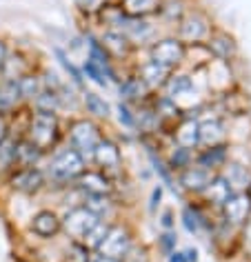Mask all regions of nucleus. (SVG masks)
I'll return each instance as SVG.
<instances>
[{
	"label": "nucleus",
	"mask_w": 251,
	"mask_h": 262,
	"mask_svg": "<svg viewBox=\"0 0 251 262\" xmlns=\"http://www.w3.org/2000/svg\"><path fill=\"white\" fill-rule=\"evenodd\" d=\"M58 140V120L49 111H38L29 124V142L40 151H47Z\"/></svg>",
	"instance_id": "nucleus-1"
},
{
	"label": "nucleus",
	"mask_w": 251,
	"mask_h": 262,
	"mask_svg": "<svg viewBox=\"0 0 251 262\" xmlns=\"http://www.w3.org/2000/svg\"><path fill=\"white\" fill-rule=\"evenodd\" d=\"M82 171H85V160H82V154H78L76 149H62V151L51 160V167H49L51 178L60 180V182L74 180Z\"/></svg>",
	"instance_id": "nucleus-2"
},
{
	"label": "nucleus",
	"mask_w": 251,
	"mask_h": 262,
	"mask_svg": "<svg viewBox=\"0 0 251 262\" xmlns=\"http://www.w3.org/2000/svg\"><path fill=\"white\" fill-rule=\"evenodd\" d=\"M98 222H100V218H98L96 213H91L87 207H78L67 213V218L60 222V229H65L69 238H74V242H82V238Z\"/></svg>",
	"instance_id": "nucleus-3"
},
{
	"label": "nucleus",
	"mask_w": 251,
	"mask_h": 262,
	"mask_svg": "<svg viewBox=\"0 0 251 262\" xmlns=\"http://www.w3.org/2000/svg\"><path fill=\"white\" fill-rule=\"evenodd\" d=\"M100 131L94 122L89 120H78L71 127V142H74V149L78 154H94L96 145L100 142Z\"/></svg>",
	"instance_id": "nucleus-4"
},
{
	"label": "nucleus",
	"mask_w": 251,
	"mask_h": 262,
	"mask_svg": "<svg viewBox=\"0 0 251 262\" xmlns=\"http://www.w3.org/2000/svg\"><path fill=\"white\" fill-rule=\"evenodd\" d=\"M98 251H100L102 258H114V260L124 258L127 251H129V233H127V229L111 227L107 231V235H104V240L100 242V247H98Z\"/></svg>",
	"instance_id": "nucleus-5"
},
{
	"label": "nucleus",
	"mask_w": 251,
	"mask_h": 262,
	"mask_svg": "<svg viewBox=\"0 0 251 262\" xmlns=\"http://www.w3.org/2000/svg\"><path fill=\"white\" fill-rule=\"evenodd\" d=\"M182 56H184V47L180 40H162L151 47V62L167 71L176 67L182 60Z\"/></svg>",
	"instance_id": "nucleus-6"
},
{
	"label": "nucleus",
	"mask_w": 251,
	"mask_h": 262,
	"mask_svg": "<svg viewBox=\"0 0 251 262\" xmlns=\"http://www.w3.org/2000/svg\"><path fill=\"white\" fill-rule=\"evenodd\" d=\"M222 211H224V218L231 225H240L249 218L251 213V195L249 193H231L227 200L222 202Z\"/></svg>",
	"instance_id": "nucleus-7"
},
{
	"label": "nucleus",
	"mask_w": 251,
	"mask_h": 262,
	"mask_svg": "<svg viewBox=\"0 0 251 262\" xmlns=\"http://www.w3.org/2000/svg\"><path fill=\"white\" fill-rule=\"evenodd\" d=\"M43 185H45V176L36 167H25L11 178V187L23 193H36Z\"/></svg>",
	"instance_id": "nucleus-8"
},
{
	"label": "nucleus",
	"mask_w": 251,
	"mask_h": 262,
	"mask_svg": "<svg viewBox=\"0 0 251 262\" xmlns=\"http://www.w3.org/2000/svg\"><path fill=\"white\" fill-rule=\"evenodd\" d=\"M91 156H94V160L98 162V167L107 169V171H116V169L120 167V151H118V147L109 140L98 142Z\"/></svg>",
	"instance_id": "nucleus-9"
},
{
	"label": "nucleus",
	"mask_w": 251,
	"mask_h": 262,
	"mask_svg": "<svg viewBox=\"0 0 251 262\" xmlns=\"http://www.w3.org/2000/svg\"><path fill=\"white\" fill-rule=\"evenodd\" d=\"M78 185H80L82 191H87V195H107L111 191L109 180L96 171H87V173L82 171L78 176Z\"/></svg>",
	"instance_id": "nucleus-10"
},
{
	"label": "nucleus",
	"mask_w": 251,
	"mask_h": 262,
	"mask_svg": "<svg viewBox=\"0 0 251 262\" xmlns=\"http://www.w3.org/2000/svg\"><path fill=\"white\" fill-rule=\"evenodd\" d=\"M31 231L36 235H40V238H51V235H56L60 231V220L51 211H40L31 220Z\"/></svg>",
	"instance_id": "nucleus-11"
},
{
	"label": "nucleus",
	"mask_w": 251,
	"mask_h": 262,
	"mask_svg": "<svg viewBox=\"0 0 251 262\" xmlns=\"http://www.w3.org/2000/svg\"><path fill=\"white\" fill-rule=\"evenodd\" d=\"M176 140L182 149L196 147L198 142H200V124H198L196 120H191V118L182 120L180 127L176 129Z\"/></svg>",
	"instance_id": "nucleus-12"
},
{
	"label": "nucleus",
	"mask_w": 251,
	"mask_h": 262,
	"mask_svg": "<svg viewBox=\"0 0 251 262\" xmlns=\"http://www.w3.org/2000/svg\"><path fill=\"white\" fill-rule=\"evenodd\" d=\"M23 98L18 80H0V114L14 109L18 100Z\"/></svg>",
	"instance_id": "nucleus-13"
},
{
	"label": "nucleus",
	"mask_w": 251,
	"mask_h": 262,
	"mask_svg": "<svg viewBox=\"0 0 251 262\" xmlns=\"http://www.w3.org/2000/svg\"><path fill=\"white\" fill-rule=\"evenodd\" d=\"M180 34L184 40L198 42L207 34V23H204V18H200V16H187L180 25Z\"/></svg>",
	"instance_id": "nucleus-14"
},
{
	"label": "nucleus",
	"mask_w": 251,
	"mask_h": 262,
	"mask_svg": "<svg viewBox=\"0 0 251 262\" xmlns=\"http://www.w3.org/2000/svg\"><path fill=\"white\" fill-rule=\"evenodd\" d=\"M180 182L189 189V191H202V189L211 182V176H209L207 169H198V167H194V169H187V171L182 173Z\"/></svg>",
	"instance_id": "nucleus-15"
},
{
	"label": "nucleus",
	"mask_w": 251,
	"mask_h": 262,
	"mask_svg": "<svg viewBox=\"0 0 251 262\" xmlns=\"http://www.w3.org/2000/svg\"><path fill=\"white\" fill-rule=\"evenodd\" d=\"M102 49L114 56H124L129 51V40L120 31H107V34L102 36Z\"/></svg>",
	"instance_id": "nucleus-16"
},
{
	"label": "nucleus",
	"mask_w": 251,
	"mask_h": 262,
	"mask_svg": "<svg viewBox=\"0 0 251 262\" xmlns=\"http://www.w3.org/2000/svg\"><path fill=\"white\" fill-rule=\"evenodd\" d=\"M202 191H204V195H207V200L216 202V205H222V202L231 195V187L227 185L224 178H216V180H211Z\"/></svg>",
	"instance_id": "nucleus-17"
},
{
	"label": "nucleus",
	"mask_w": 251,
	"mask_h": 262,
	"mask_svg": "<svg viewBox=\"0 0 251 262\" xmlns=\"http://www.w3.org/2000/svg\"><path fill=\"white\" fill-rule=\"evenodd\" d=\"M122 9H124V14L131 18H140V16H147L158 9V0H124Z\"/></svg>",
	"instance_id": "nucleus-18"
},
{
	"label": "nucleus",
	"mask_w": 251,
	"mask_h": 262,
	"mask_svg": "<svg viewBox=\"0 0 251 262\" xmlns=\"http://www.w3.org/2000/svg\"><path fill=\"white\" fill-rule=\"evenodd\" d=\"M222 138H224V131L220 127V122L211 120V122L200 124V142H204V145H209V147H216Z\"/></svg>",
	"instance_id": "nucleus-19"
},
{
	"label": "nucleus",
	"mask_w": 251,
	"mask_h": 262,
	"mask_svg": "<svg viewBox=\"0 0 251 262\" xmlns=\"http://www.w3.org/2000/svg\"><path fill=\"white\" fill-rule=\"evenodd\" d=\"M16 147L18 145L9 138V136L0 142V173L9 171V169L16 165Z\"/></svg>",
	"instance_id": "nucleus-20"
},
{
	"label": "nucleus",
	"mask_w": 251,
	"mask_h": 262,
	"mask_svg": "<svg viewBox=\"0 0 251 262\" xmlns=\"http://www.w3.org/2000/svg\"><path fill=\"white\" fill-rule=\"evenodd\" d=\"M40 154H43L40 149H36L29 140H25V142H20V145L16 147V162H20L23 167H34V162L38 160V156Z\"/></svg>",
	"instance_id": "nucleus-21"
},
{
	"label": "nucleus",
	"mask_w": 251,
	"mask_h": 262,
	"mask_svg": "<svg viewBox=\"0 0 251 262\" xmlns=\"http://www.w3.org/2000/svg\"><path fill=\"white\" fill-rule=\"evenodd\" d=\"M224 180H227V185L231 189H244L249 185V173H247V169L240 167V165H229Z\"/></svg>",
	"instance_id": "nucleus-22"
},
{
	"label": "nucleus",
	"mask_w": 251,
	"mask_h": 262,
	"mask_svg": "<svg viewBox=\"0 0 251 262\" xmlns=\"http://www.w3.org/2000/svg\"><path fill=\"white\" fill-rule=\"evenodd\" d=\"M85 104H87V111H89V114H94V116H98V118H107V116H109V104L104 102L100 96L91 94V91H87V94H85Z\"/></svg>",
	"instance_id": "nucleus-23"
},
{
	"label": "nucleus",
	"mask_w": 251,
	"mask_h": 262,
	"mask_svg": "<svg viewBox=\"0 0 251 262\" xmlns=\"http://www.w3.org/2000/svg\"><path fill=\"white\" fill-rule=\"evenodd\" d=\"M107 231H109V227H104V222L100 220L87 235H85L80 245H82V247H87V249H98V247H100V242L104 240V235H107Z\"/></svg>",
	"instance_id": "nucleus-24"
},
{
	"label": "nucleus",
	"mask_w": 251,
	"mask_h": 262,
	"mask_svg": "<svg viewBox=\"0 0 251 262\" xmlns=\"http://www.w3.org/2000/svg\"><path fill=\"white\" fill-rule=\"evenodd\" d=\"M164 76H167V69L158 67V64H154V62L144 64V67L140 69V80L147 82V84H158V82H162Z\"/></svg>",
	"instance_id": "nucleus-25"
},
{
	"label": "nucleus",
	"mask_w": 251,
	"mask_h": 262,
	"mask_svg": "<svg viewBox=\"0 0 251 262\" xmlns=\"http://www.w3.org/2000/svg\"><path fill=\"white\" fill-rule=\"evenodd\" d=\"M222 160H224V147H211L200 156V167L202 169L218 167V165H222Z\"/></svg>",
	"instance_id": "nucleus-26"
},
{
	"label": "nucleus",
	"mask_w": 251,
	"mask_h": 262,
	"mask_svg": "<svg viewBox=\"0 0 251 262\" xmlns=\"http://www.w3.org/2000/svg\"><path fill=\"white\" fill-rule=\"evenodd\" d=\"M18 87H20L23 98H34L40 94V82L34 76H20L18 78Z\"/></svg>",
	"instance_id": "nucleus-27"
},
{
	"label": "nucleus",
	"mask_w": 251,
	"mask_h": 262,
	"mask_svg": "<svg viewBox=\"0 0 251 262\" xmlns=\"http://www.w3.org/2000/svg\"><path fill=\"white\" fill-rule=\"evenodd\" d=\"M65 262H89V249L80 242H74L65 253Z\"/></svg>",
	"instance_id": "nucleus-28"
},
{
	"label": "nucleus",
	"mask_w": 251,
	"mask_h": 262,
	"mask_svg": "<svg viewBox=\"0 0 251 262\" xmlns=\"http://www.w3.org/2000/svg\"><path fill=\"white\" fill-rule=\"evenodd\" d=\"M107 195H89V200H87V209L91 213H96L98 218L102 215V211H107Z\"/></svg>",
	"instance_id": "nucleus-29"
},
{
	"label": "nucleus",
	"mask_w": 251,
	"mask_h": 262,
	"mask_svg": "<svg viewBox=\"0 0 251 262\" xmlns=\"http://www.w3.org/2000/svg\"><path fill=\"white\" fill-rule=\"evenodd\" d=\"M124 29H127V34H131V38H140V40L151 34V27H149V25H147V23H138V20L131 23V25H127Z\"/></svg>",
	"instance_id": "nucleus-30"
},
{
	"label": "nucleus",
	"mask_w": 251,
	"mask_h": 262,
	"mask_svg": "<svg viewBox=\"0 0 251 262\" xmlns=\"http://www.w3.org/2000/svg\"><path fill=\"white\" fill-rule=\"evenodd\" d=\"M85 71L91 76V80H96L98 84H107V78H104V71L98 67V64L94 60H87V64H85Z\"/></svg>",
	"instance_id": "nucleus-31"
},
{
	"label": "nucleus",
	"mask_w": 251,
	"mask_h": 262,
	"mask_svg": "<svg viewBox=\"0 0 251 262\" xmlns=\"http://www.w3.org/2000/svg\"><path fill=\"white\" fill-rule=\"evenodd\" d=\"M191 87V82H189V78H184V76H178L174 78V80L169 82V91L171 94H176V96H180L182 91H187Z\"/></svg>",
	"instance_id": "nucleus-32"
},
{
	"label": "nucleus",
	"mask_w": 251,
	"mask_h": 262,
	"mask_svg": "<svg viewBox=\"0 0 251 262\" xmlns=\"http://www.w3.org/2000/svg\"><path fill=\"white\" fill-rule=\"evenodd\" d=\"M184 227H187V231H191V233H196V231H198L196 213H191V209H184Z\"/></svg>",
	"instance_id": "nucleus-33"
},
{
	"label": "nucleus",
	"mask_w": 251,
	"mask_h": 262,
	"mask_svg": "<svg viewBox=\"0 0 251 262\" xmlns=\"http://www.w3.org/2000/svg\"><path fill=\"white\" fill-rule=\"evenodd\" d=\"M140 87V82H136V80H129V82H124L122 87H120V94L122 96H127V98H134L136 96V89Z\"/></svg>",
	"instance_id": "nucleus-34"
},
{
	"label": "nucleus",
	"mask_w": 251,
	"mask_h": 262,
	"mask_svg": "<svg viewBox=\"0 0 251 262\" xmlns=\"http://www.w3.org/2000/svg\"><path fill=\"white\" fill-rule=\"evenodd\" d=\"M118 111H120V122H124L127 127H131V124H134V118H131L129 109L124 107V104H120V107H118Z\"/></svg>",
	"instance_id": "nucleus-35"
},
{
	"label": "nucleus",
	"mask_w": 251,
	"mask_h": 262,
	"mask_svg": "<svg viewBox=\"0 0 251 262\" xmlns=\"http://www.w3.org/2000/svg\"><path fill=\"white\" fill-rule=\"evenodd\" d=\"M174 242H176V238H174L171 233H164V235H162V247H164V251L171 253V247H174Z\"/></svg>",
	"instance_id": "nucleus-36"
},
{
	"label": "nucleus",
	"mask_w": 251,
	"mask_h": 262,
	"mask_svg": "<svg viewBox=\"0 0 251 262\" xmlns=\"http://www.w3.org/2000/svg\"><path fill=\"white\" fill-rule=\"evenodd\" d=\"M169 262H187V255L182 251H171L169 253Z\"/></svg>",
	"instance_id": "nucleus-37"
},
{
	"label": "nucleus",
	"mask_w": 251,
	"mask_h": 262,
	"mask_svg": "<svg viewBox=\"0 0 251 262\" xmlns=\"http://www.w3.org/2000/svg\"><path fill=\"white\" fill-rule=\"evenodd\" d=\"M5 138H7V122H5L3 114H0V142H3Z\"/></svg>",
	"instance_id": "nucleus-38"
},
{
	"label": "nucleus",
	"mask_w": 251,
	"mask_h": 262,
	"mask_svg": "<svg viewBox=\"0 0 251 262\" xmlns=\"http://www.w3.org/2000/svg\"><path fill=\"white\" fill-rule=\"evenodd\" d=\"M184 160H187V149H182V154H180V156H174V165H176V167L184 165Z\"/></svg>",
	"instance_id": "nucleus-39"
},
{
	"label": "nucleus",
	"mask_w": 251,
	"mask_h": 262,
	"mask_svg": "<svg viewBox=\"0 0 251 262\" xmlns=\"http://www.w3.org/2000/svg\"><path fill=\"white\" fill-rule=\"evenodd\" d=\"M5 58H7V47H5V42H3V40H0V67H3Z\"/></svg>",
	"instance_id": "nucleus-40"
},
{
	"label": "nucleus",
	"mask_w": 251,
	"mask_h": 262,
	"mask_svg": "<svg viewBox=\"0 0 251 262\" xmlns=\"http://www.w3.org/2000/svg\"><path fill=\"white\" fill-rule=\"evenodd\" d=\"M184 255H187V262H196L198 260V251H196V249H189Z\"/></svg>",
	"instance_id": "nucleus-41"
},
{
	"label": "nucleus",
	"mask_w": 251,
	"mask_h": 262,
	"mask_svg": "<svg viewBox=\"0 0 251 262\" xmlns=\"http://www.w3.org/2000/svg\"><path fill=\"white\" fill-rule=\"evenodd\" d=\"M244 245H247V249L251 251V225L247 227V233H244Z\"/></svg>",
	"instance_id": "nucleus-42"
},
{
	"label": "nucleus",
	"mask_w": 251,
	"mask_h": 262,
	"mask_svg": "<svg viewBox=\"0 0 251 262\" xmlns=\"http://www.w3.org/2000/svg\"><path fill=\"white\" fill-rule=\"evenodd\" d=\"M164 227H171V213H164V220H162Z\"/></svg>",
	"instance_id": "nucleus-43"
},
{
	"label": "nucleus",
	"mask_w": 251,
	"mask_h": 262,
	"mask_svg": "<svg viewBox=\"0 0 251 262\" xmlns=\"http://www.w3.org/2000/svg\"><path fill=\"white\" fill-rule=\"evenodd\" d=\"M98 262H120V260H114V258H102V255H100V260H98Z\"/></svg>",
	"instance_id": "nucleus-44"
}]
</instances>
